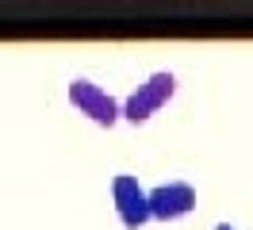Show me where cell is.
I'll return each mask as SVG.
<instances>
[{"instance_id": "7a4b0ae2", "label": "cell", "mask_w": 253, "mask_h": 230, "mask_svg": "<svg viewBox=\"0 0 253 230\" xmlns=\"http://www.w3.org/2000/svg\"><path fill=\"white\" fill-rule=\"evenodd\" d=\"M69 104L77 107L81 115H88L96 127H115L123 119V104L108 89H100L96 81H88V77H73L69 81Z\"/></svg>"}, {"instance_id": "3957f363", "label": "cell", "mask_w": 253, "mask_h": 230, "mask_svg": "<svg viewBox=\"0 0 253 230\" xmlns=\"http://www.w3.org/2000/svg\"><path fill=\"white\" fill-rule=\"evenodd\" d=\"M111 203H115V215H119V223L126 230H142L154 219L150 215V192L130 173H115V181H111Z\"/></svg>"}, {"instance_id": "5b68a950", "label": "cell", "mask_w": 253, "mask_h": 230, "mask_svg": "<svg viewBox=\"0 0 253 230\" xmlns=\"http://www.w3.org/2000/svg\"><path fill=\"white\" fill-rule=\"evenodd\" d=\"M211 230H238V227H230V223H215Z\"/></svg>"}, {"instance_id": "277c9868", "label": "cell", "mask_w": 253, "mask_h": 230, "mask_svg": "<svg viewBox=\"0 0 253 230\" xmlns=\"http://www.w3.org/2000/svg\"><path fill=\"white\" fill-rule=\"evenodd\" d=\"M196 203H200V192L188 181H169V184L150 188V215L161 219V223H176V219L192 215Z\"/></svg>"}, {"instance_id": "6da1fadb", "label": "cell", "mask_w": 253, "mask_h": 230, "mask_svg": "<svg viewBox=\"0 0 253 230\" xmlns=\"http://www.w3.org/2000/svg\"><path fill=\"white\" fill-rule=\"evenodd\" d=\"M173 96H176V73L173 69H158V73H150L142 85L123 100V119L138 127V123L154 119Z\"/></svg>"}]
</instances>
